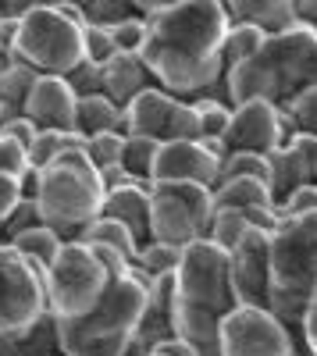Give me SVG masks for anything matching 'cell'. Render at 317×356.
Masks as SVG:
<instances>
[{
    "label": "cell",
    "mask_w": 317,
    "mask_h": 356,
    "mask_svg": "<svg viewBox=\"0 0 317 356\" xmlns=\"http://www.w3.org/2000/svg\"><path fill=\"white\" fill-rule=\"evenodd\" d=\"M75 93L61 75H40L29 89L25 118L36 129H75Z\"/></svg>",
    "instance_id": "obj_17"
},
{
    "label": "cell",
    "mask_w": 317,
    "mask_h": 356,
    "mask_svg": "<svg viewBox=\"0 0 317 356\" xmlns=\"http://www.w3.org/2000/svg\"><path fill=\"white\" fill-rule=\"evenodd\" d=\"M268 164H271V200L278 207L293 189L317 182V136L296 132L285 146L268 154Z\"/></svg>",
    "instance_id": "obj_16"
},
{
    "label": "cell",
    "mask_w": 317,
    "mask_h": 356,
    "mask_svg": "<svg viewBox=\"0 0 317 356\" xmlns=\"http://www.w3.org/2000/svg\"><path fill=\"white\" fill-rule=\"evenodd\" d=\"M65 150H86V136H79L75 129H40L29 146V164L43 168Z\"/></svg>",
    "instance_id": "obj_27"
},
{
    "label": "cell",
    "mask_w": 317,
    "mask_h": 356,
    "mask_svg": "<svg viewBox=\"0 0 317 356\" xmlns=\"http://www.w3.org/2000/svg\"><path fill=\"white\" fill-rule=\"evenodd\" d=\"M61 235H57L50 225H33V228H25V232H18L15 239L8 243V246H15L22 257H29L40 271L47 275V267L54 264V257H57V250H61Z\"/></svg>",
    "instance_id": "obj_26"
},
{
    "label": "cell",
    "mask_w": 317,
    "mask_h": 356,
    "mask_svg": "<svg viewBox=\"0 0 317 356\" xmlns=\"http://www.w3.org/2000/svg\"><path fill=\"white\" fill-rule=\"evenodd\" d=\"M86 57L82 25L65 18L57 8L36 4L15 25V61H25L40 75H65Z\"/></svg>",
    "instance_id": "obj_7"
},
{
    "label": "cell",
    "mask_w": 317,
    "mask_h": 356,
    "mask_svg": "<svg viewBox=\"0 0 317 356\" xmlns=\"http://www.w3.org/2000/svg\"><path fill=\"white\" fill-rule=\"evenodd\" d=\"M111 36H114V50H125V54H139L143 40H147V18H125L118 25H111Z\"/></svg>",
    "instance_id": "obj_40"
},
{
    "label": "cell",
    "mask_w": 317,
    "mask_h": 356,
    "mask_svg": "<svg viewBox=\"0 0 317 356\" xmlns=\"http://www.w3.org/2000/svg\"><path fill=\"white\" fill-rule=\"evenodd\" d=\"M236 307L232 278H228V253L211 239L182 246L175 267V296H171V324L200 356L218 353V324Z\"/></svg>",
    "instance_id": "obj_2"
},
{
    "label": "cell",
    "mask_w": 317,
    "mask_h": 356,
    "mask_svg": "<svg viewBox=\"0 0 317 356\" xmlns=\"http://www.w3.org/2000/svg\"><path fill=\"white\" fill-rule=\"evenodd\" d=\"M122 146H125V132H97L86 139V157L93 161V168H107L122 161Z\"/></svg>",
    "instance_id": "obj_35"
},
{
    "label": "cell",
    "mask_w": 317,
    "mask_h": 356,
    "mask_svg": "<svg viewBox=\"0 0 317 356\" xmlns=\"http://www.w3.org/2000/svg\"><path fill=\"white\" fill-rule=\"evenodd\" d=\"M175 4H179V0H132V8H136L139 18H154V15L175 8Z\"/></svg>",
    "instance_id": "obj_52"
},
{
    "label": "cell",
    "mask_w": 317,
    "mask_h": 356,
    "mask_svg": "<svg viewBox=\"0 0 317 356\" xmlns=\"http://www.w3.org/2000/svg\"><path fill=\"white\" fill-rule=\"evenodd\" d=\"M246 228H250V225H246V214H243V211H236V207H221V211H214V218H211L207 239L228 253V250L243 239Z\"/></svg>",
    "instance_id": "obj_32"
},
{
    "label": "cell",
    "mask_w": 317,
    "mask_h": 356,
    "mask_svg": "<svg viewBox=\"0 0 317 356\" xmlns=\"http://www.w3.org/2000/svg\"><path fill=\"white\" fill-rule=\"evenodd\" d=\"M61 79L72 86V93H75V97L100 93V65H97V61H90V57H82V61H79L75 68H68Z\"/></svg>",
    "instance_id": "obj_38"
},
{
    "label": "cell",
    "mask_w": 317,
    "mask_h": 356,
    "mask_svg": "<svg viewBox=\"0 0 317 356\" xmlns=\"http://www.w3.org/2000/svg\"><path fill=\"white\" fill-rule=\"evenodd\" d=\"M264 33L257 25H243V22H228V33L221 40V75L232 72L243 57H250L257 47H261Z\"/></svg>",
    "instance_id": "obj_28"
},
{
    "label": "cell",
    "mask_w": 317,
    "mask_h": 356,
    "mask_svg": "<svg viewBox=\"0 0 317 356\" xmlns=\"http://www.w3.org/2000/svg\"><path fill=\"white\" fill-rule=\"evenodd\" d=\"M268 232L246 228L243 239L228 250V278H232L236 303L243 307H268Z\"/></svg>",
    "instance_id": "obj_13"
},
{
    "label": "cell",
    "mask_w": 317,
    "mask_h": 356,
    "mask_svg": "<svg viewBox=\"0 0 317 356\" xmlns=\"http://www.w3.org/2000/svg\"><path fill=\"white\" fill-rule=\"evenodd\" d=\"M43 271L15 246H0V335H22L47 317Z\"/></svg>",
    "instance_id": "obj_10"
},
{
    "label": "cell",
    "mask_w": 317,
    "mask_h": 356,
    "mask_svg": "<svg viewBox=\"0 0 317 356\" xmlns=\"http://www.w3.org/2000/svg\"><path fill=\"white\" fill-rule=\"evenodd\" d=\"M125 136H150L157 143L200 139L196 111L189 100L171 97L168 89L154 82L125 104Z\"/></svg>",
    "instance_id": "obj_12"
},
{
    "label": "cell",
    "mask_w": 317,
    "mask_h": 356,
    "mask_svg": "<svg viewBox=\"0 0 317 356\" xmlns=\"http://www.w3.org/2000/svg\"><path fill=\"white\" fill-rule=\"evenodd\" d=\"M221 8H225L228 22L257 25L264 36L300 25V18H296V0H221Z\"/></svg>",
    "instance_id": "obj_20"
},
{
    "label": "cell",
    "mask_w": 317,
    "mask_h": 356,
    "mask_svg": "<svg viewBox=\"0 0 317 356\" xmlns=\"http://www.w3.org/2000/svg\"><path fill=\"white\" fill-rule=\"evenodd\" d=\"M75 132L79 136H97V132H125V111L107 100L104 93H90L75 100Z\"/></svg>",
    "instance_id": "obj_22"
},
{
    "label": "cell",
    "mask_w": 317,
    "mask_h": 356,
    "mask_svg": "<svg viewBox=\"0 0 317 356\" xmlns=\"http://www.w3.org/2000/svg\"><path fill=\"white\" fill-rule=\"evenodd\" d=\"M317 285V211L282 218L268 246V310L296 332Z\"/></svg>",
    "instance_id": "obj_5"
},
{
    "label": "cell",
    "mask_w": 317,
    "mask_h": 356,
    "mask_svg": "<svg viewBox=\"0 0 317 356\" xmlns=\"http://www.w3.org/2000/svg\"><path fill=\"white\" fill-rule=\"evenodd\" d=\"M36 79H40V72L29 68L25 61H11L4 72H0V122L25 111L29 89H33Z\"/></svg>",
    "instance_id": "obj_24"
},
{
    "label": "cell",
    "mask_w": 317,
    "mask_h": 356,
    "mask_svg": "<svg viewBox=\"0 0 317 356\" xmlns=\"http://www.w3.org/2000/svg\"><path fill=\"white\" fill-rule=\"evenodd\" d=\"M171 296H175V271L171 275H161L150 282V296H147V307L139 314V324H136V335L143 342H164L175 335V324H171Z\"/></svg>",
    "instance_id": "obj_21"
},
{
    "label": "cell",
    "mask_w": 317,
    "mask_h": 356,
    "mask_svg": "<svg viewBox=\"0 0 317 356\" xmlns=\"http://www.w3.org/2000/svg\"><path fill=\"white\" fill-rule=\"evenodd\" d=\"M296 18L300 25H310L317 33V0H296Z\"/></svg>",
    "instance_id": "obj_53"
},
{
    "label": "cell",
    "mask_w": 317,
    "mask_h": 356,
    "mask_svg": "<svg viewBox=\"0 0 317 356\" xmlns=\"http://www.w3.org/2000/svg\"><path fill=\"white\" fill-rule=\"evenodd\" d=\"M228 33V15L218 0H179L154 18H147V40L139 57L154 82L179 100H221L228 104V86L221 75V40Z\"/></svg>",
    "instance_id": "obj_1"
},
{
    "label": "cell",
    "mask_w": 317,
    "mask_h": 356,
    "mask_svg": "<svg viewBox=\"0 0 317 356\" xmlns=\"http://www.w3.org/2000/svg\"><path fill=\"white\" fill-rule=\"evenodd\" d=\"M243 214H246V225H250V228L268 232V235L282 225V211H278L275 203H253V207H246Z\"/></svg>",
    "instance_id": "obj_43"
},
{
    "label": "cell",
    "mask_w": 317,
    "mask_h": 356,
    "mask_svg": "<svg viewBox=\"0 0 317 356\" xmlns=\"http://www.w3.org/2000/svg\"><path fill=\"white\" fill-rule=\"evenodd\" d=\"M43 8H68V4H75V8H86V0H40Z\"/></svg>",
    "instance_id": "obj_54"
},
{
    "label": "cell",
    "mask_w": 317,
    "mask_h": 356,
    "mask_svg": "<svg viewBox=\"0 0 317 356\" xmlns=\"http://www.w3.org/2000/svg\"><path fill=\"white\" fill-rule=\"evenodd\" d=\"M147 296L150 278H143L136 267L122 278H111L104 296L82 317L57 321L61 356H122V349L136 335Z\"/></svg>",
    "instance_id": "obj_4"
},
{
    "label": "cell",
    "mask_w": 317,
    "mask_h": 356,
    "mask_svg": "<svg viewBox=\"0 0 317 356\" xmlns=\"http://www.w3.org/2000/svg\"><path fill=\"white\" fill-rule=\"evenodd\" d=\"M97 175H100V186H104V193L107 189H118V186H129V182H136V178L122 168V161L118 164H107V168H97ZM143 186V182H139Z\"/></svg>",
    "instance_id": "obj_47"
},
{
    "label": "cell",
    "mask_w": 317,
    "mask_h": 356,
    "mask_svg": "<svg viewBox=\"0 0 317 356\" xmlns=\"http://www.w3.org/2000/svg\"><path fill=\"white\" fill-rule=\"evenodd\" d=\"M33 225H43V221H40V207H36V200L22 196V200L11 207V214H8L4 221H0V239H4V243H11L18 232L33 228Z\"/></svg>",
    "instance_id": "obj_37"
},
{
    "label": "cell",
    "mask_w": 317,
    "mask_h": 356,
    "mask_svg": "<svg viewBox=\"0 0 317 356\" xmlns=\"http://www.w3.org/2000/svg\"><path fill=\"white\" fill-rule=\"evenodd\" d=\"M214 218V193L200 182H150V239L189 246L207 239Z\"/></svg>",
    "instance_id": "obj_9"
},
{
    "label": "cell",
    "mask_w": 317,
    "mask_h": 356,
    "mask_svg": "<svg viewBox=\"0 0 317 356\" xmlns=\"http://www.w3.org/2000/svg\"><path fill=\"white\" fill-rule=\"evenodd\" d=\"M225 154L232 150H250V154H271L282 146V114L268 100H246L232 107L228 129L221 136Z\"/></svg>",
    "instance_id": "obj_14"
},
{
    "label": "cell",
    "mask_w": 317,
    "mask_h": 356,
    "mask_svg": "<svg viewBox=\"0 0 317 356\" xmlns=\"http://www.w3.org/2000/svg\"><path fill=\"white\" fill-rule=\"evenodd\" d=\"M147 86H154V75L147 72V65H143L139 54H125V50H114L107 61L100 65V93L107 100H114L122 111L125 104L143 93Z\"/></svg>",
    "instance_id": "obj_18"
},
{
    "label": "cell",
    "mask_w": 317,
    "mask_h": 356,
    "mask_svg": "<svg viewBox=\"0 0 317 356\" xmlns=\"http://www.w3.org/2000/svg\"><path fill=\"white\" fill-rule=\"evenodd\" d=\"M261 178V182L271 186V164L264 154H250V150H232V154H225L221 157V168H218V178H214V186L225 182V178Z\"/></svg>",
    "instance_id": "obj_31"
},
{
    "label": "cell",
    "mask_w": 317,
    "mask_h": 356,
    "mask_svg": "<svg viewBox=\"0 0 317 356\" xmlns=\"http://www.w3.org/2000/svg\"><path fill=\"white\" fill-rule=\"evenodd\" d=\"M300 332H303L307 346H310L314 356H317V285H314L310 300H307V310H303V321H300Z\"/></svg>",
    "instance_id": "obj_46"
},
{
    "label": "cell",
    "mask_w": 317,
    "mask_h": 356,
    "mask_svg": "<svg viewBox=\"0 0 317 356\" xmlns=\"http://www.w3.org/2000/svg\"><path fill=\"white\" fill-rule=\"evenodd\" d=\"M278 211H282V218H293V214H310V211H317V182H307V186L293 189L289 196H285V200L278 203Z\"/></svg>",
    "instance_id": "obj_42"
},
{
    "label": "cell",
    "mask_w": 317,
    "mask_h": 356,
    "mask_svg": "<svg viewBox=\"0 0 317 356\" xmlns=\"http://www.w3.org/2000/svg\"><path fill=\"white\" fill-rule=\"evenodd\" d=\"M179 257H182V250L179 246H168V243H157V239H150V243H143L139 246V257H136V271L143 275V278H161V275H171L179 267Z\"/></svg>",
    "instance_id": "obj_30"
},
{
    "label": "cell",
    "mask_w": 317,
    "mask_h": 356,
    "mask_svg": "<svg viewBox=\"0 0 317 356\" xmlns=\"http://www.w3.org/2000/svg\"><path fill=\"white\" fill-rule=\"evenodd\" d=\"M82 11L90 25H118L125 18H136L132 0H86Z\"/></svg>",
    "instance_id": "obj_36"
},
{
    "label": "cell",
    "mask_w": 317,
    "mask_h": 356,
    "mask_svg": "<svg viewBox=\"0 0 317 356\" xmlns=\"http://www.w3.org/2000/svg\"><path fill=\"white\" fill-rule=\"evenodd\" d=\"M90 250L97 253V260H100V267L107 271V278H122V275L132 271V260L122 257L118 250H111V246H90Z\"/></svg>",
    "instance_id": "obj_45"
},
{
    "label": "cell",
    "mask_w": 317,
    "mask_h": 356,
    "mask_svg": "<svg viewBox=\"0 0 317 356\" xmlns=\"http://www.w3.org/2000/svg\"><path fill=\"white\" fill-rule=\"evenodd\" d=\"M196 111V125H200V139H221L228 129V118H232V104H221V100H207V97H196L189 100Z\"/></svg>",
    "instance_id": "obj_33"
},
{
    "label": "cell",
    "mask_w": 317,
    "mask_h": 356,
    "mask_svg": "<svg viewBox=\"0 0 317 356\" xmlns=\"http://www.w3.org/2000/svg\"><path fill=\"white\" fill-rule=\"evenodd\" d=\"M36 207H40V221L50 225L65 243L79 239V232L93 218H100L104 186L86 150H65L40 168Z\"/></svg>",
    "instance_id": "obj_6"
},
{
    "label": "cell",
    "mask_w": 317,
    "mask_h": 356,
    "mask_svg": "<svg viewBox=\"0 0 317 356\" xmlns=\"http://www.w3.org/2000/svg\"><path fill=\"white\" fill-rule=\"evenodd\" d=\"M214 211H221V207H236V211H246V207L253 203H275L271 200V186L261 182V178H225V182H218L214 189Z\"/></svg>",
    "instance_id": "obj_25"
},
{
    "label": "cell",
    "mask_w": 317,
    "mask_h": 356,
    "mask_svg": "<svg viewBox=\"0 0 317 356\" xmlns=\"http://www.w3.org/2000/svg\"><path fill=\"white\" fill-rule=\"evenodd\" d=\"M79 243H86V246H111V250H118L122 257H129L132 260V267H136V257H139V243H136V235L122 225V221H114V218H93L90 225H86L82 232H79Z\"/></svg>",
    "instance_id": "obj_23"
},
{
    "label": "cell",
    "mask_w": 317,
    "mask_h": 356,
    "mask_svg": "<svg viewBox=\"0 0 317 356\" xmlns=\"http://www.w3.org/2000/svg\"><path fill=\"white\" fill-rule=\"evenodd\" d=\"M157 139L150 136H125L122 146V168L136 178V182L150 186V171H154V157H157Z\"/></svg>",
    "instance_id": "obj_29"
},
{
    "label": "cell",
    "mask_w": 317,
    "mask_h": 356,
    "mask_svg": "<svg viewBox=\"0 0 317 356\" xmlns=\"http://www.w3.org/2000/svg\"><path fill=\"white\" fill-rule=\"evenodd\" d=\"M22 200V189H18V178L11 175H0V221L11 214V207Z\"/></svg>",
    "instance_id": "obj_48"
},
{
    "label": "cell",
    "mask_w": 317,
    "mask_h": 356,
    "mask_svg": "<svg viewBox=\"0 0 317 356\" xmlns=\"http://www.w3.org/2000/svg\"><path fill=\"white\" fill-rule=\"evenodd\" d=\"M221 157L211 154L204 139H171L157 146L150 182H200L214 189Z\"/></svg>",
    "instance_id": "obj_15"
},
{
    "label": "cell",
    "mask_w": 317,
    "mask_h": 356,
    "mask_svg": "<svg viewBox=\"0 0 317 356\" xmlns=\"http://www.w3.org/2000/svg\"><path fill=\"white\" fill-rule=\"evenodd\" d=\"M107 271L100 267L97 253L79 243V239H68L57 250L54 264L47 267V278H43V289H47V314L54 321H72V317H82L90 310L104 289H107Z\"/></svg>",
    "instance_id": "obj_8"
},
{
    "label": "cell",
    "mask_w": 317,
    "mask_h": 356,
    "mask_svg": "<svg viewBox=\"0 0 317 356\" xmlns=\"http://www.w3.org/2000/svg\"><path fill=\"white\" fill-rule=\"evenodd\" d=\"M15 25L18 22H0V72L15 61Z\"/></svg>",
    "instance_id": "obj_49"
},
{
    "label": "cell",
    "mask_w": 317,
    "mask_h": 356,
    "mask_svg": "<svg viewBox=\"0 0 317 356\" xmlns=\"http://www.w3.org/2000/svg\"><path fill=\"white\" fill-rule=\"evenodd\" d=\"M29 168H33V164H29V150H25V146L15 143L11 136H0V175L18 178Z\"/></svg>",
    "instance_id": "obj_41"
},
{
    "label": "cell",
    "mask_w": 317,
    "mask_h": 356,
    "mask_svg": "<svg viewBox=\"0 0 317 356\" xmlns=\"http://www.w3.org/2000/svg\"><path fill=\"white\" fill-rule=\"evenodd\" d=\"M40 0H0V22H18L22 15H29Z\"/></svg>",
    "instance_id": "obj_51"
},
{
    "label": "cell",
    "mask_w": 317,
    "mask_h": 356,
    "mask_svg": "<svg viewBox=\"0 0 317 356\" xmlns=\"http://www.w3.org/2000/svg\"><path fill=\"white\" fill-rule=\"evenodd\" d=\"M296 356H314V349L307 346V339H303V332H296Z\"/></svg>",
    "instance_id": "obj_55"
},
{
    "label": "cell",
    "mask_w": 317,
    "mask_h": 356,
    "mask_svg": "<svg viewBox=\"0 0 317 356\" xmlns=\"http://www.w3.org/2000/svg\"><path fill=\"white\" fill-rule=\"evenodd\" d=\"M100 214L122 221L136 235L139 246L150 243V186L129 182V186H118V189H107Z\"/></svg>",
    "instance_id": "obj_19"
},
{
    "label": "cell",
    "mask_w": 317,
    "mask_h": 356,
    "mask_svg": "<svg viewBox=\"0 0 317 356\" xmlns=\"http://www.w3.org/2000/svg\"><path fill=\"white\" fill-rule=\"evenodd\" d=\"M296 332L289 324H282L268 307L236 303L218 324V353L221 356H296Z\"/></svg>",
    "instance_id": "obj_11"
},
{
    "label": "cell",
    "mask_w": 317,
    "mask_h": 356,
    "mask_svg": "<svg viewBox=\"0 0 317 356\" xmlns=\"http://www.w3.org/2000/svg\"><path fill=\"white\" fill-rule=\"evenodd\" d=\"M154 356H200L186 339H179V335H171V339H164V342H157L154 346Z\"/></svg>",
    "instance_id": "obj_50"
},
{
    "label": "cell",
    "mask_w": 317,
    "mask_h": 356,
    "mask_svg": "<svg viewBox=\"0 0 317 356\" xmlns=\"http://www.w3.org/2000/svg\"><path fill=\"white\" fill-rule=\"evenodd\" d=\"M225 86L232 107L246 100L289 104L307 86H317V33L310 25H293L264 36L261 47L225 75Z\"/></svg>",
    "instance_id": "obj_3"
},
{
    "label": "cell",
    "mask_w": 317,
    "mask_h": 356,
    "mask_svg": "<svg viewBox=\"0 0 317 356\" xmlns=\"http://www.w3.org/2000/svg\"><path fill=\"white\" fill-rule=\"evenodd\" d=\"M282 111L289 114L296 132L317 136V86H307L303 93H296L289 104H282Z\"/></svg>",
    "instance_id": "obj_34"
},
{
    "label": "cell",
    "mask_w": 317,
    "mask_h": 356,
    "mask_svg": "<svg viewBox=\"0 0 317 356\" xmlns=\"http://www.w3.org/2000/svg\"><path fill=\"white\" fill-rule=\"evenodd\" d=\"M82 47H86V57L97 65H104L107 57L114 54V36H111V25H82Z\"/></svg>",
    "instance_id": "obj_39"
},
{
    "label": "cell",
    "mask_w": 317,
    "mask_h": 356,
    "mask_svg": "<svg viewBox=\"0 0 317 356\" xmlns=\"http://www.w3.org/2000/svg\"><path fill=\"white\" fill-rule=\"evenodd\" d=\"M36 132H40V129H36L33 122H29L25 114H15V118H4V122H0V136H11L15 143H22V146H25V150L33 146Z\"/></svg>",
    "instance_id": "obj_44"
},
{
    "label": "cell",
    "mask_w": 317,
    "mask_h": 356,
    "mask_svg": "<svg viewBox=\"0 0 317 356\" xmlns=\"http://www.w3.org/2000/svg\"><path fill=\"white\" fill-rule=\"evenodd\" d=\"M0 246H4V239H0Z\"/></svg>",
    "instance_id": "obj_56"
}]
</instances>
